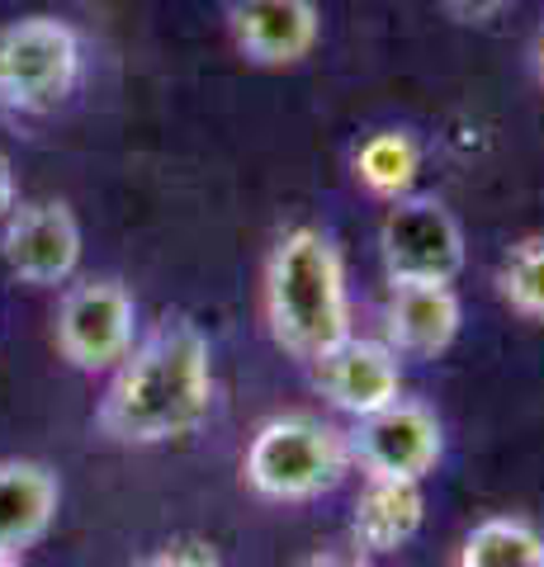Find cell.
<instances>
[{
    "mask_svg": "<svg viewBox=\"0 0 544 567\" xmlns=\"http://www.w3.org/2000/svg\"><path fill=\"white\" fill-rule=\"evenodd\" d=\"M214 412V346L195 317H166L110 369L95 431L110 445L156 450L189 440Z\"/></svg>",
    "mask_w": 544,
    "mask_h": 567,
    "instance_id": "obj_1",
    "label": "cell"
},
{
    "mask_svg": "<svg viewBox=\"0 0 544 567\" xmlns=\"http://www.w3.org/2000/svg\"><path fill=\"white\" fill-rule=\"evenodd\" d=\"M350 317V284L341 246L322 227H289L266 256V327L270 341L312 364L322 350L346 341Z\"/></svg>",
    "mask_w": 544,
    "mask_h": 567,
    "instance_id": "obj_2",
    "label": "cell"
},
{
    "mask_svg": "<svg viewBox=\"0 0 544 567\" xmlns=\"http://www.w3.org/2000/svg\"><path fill=\"white\" fill-rule=\"evenodd\" d=\"M350 464V440L337 421L312 416V412H285L270 416L252 435L247 454H242V483H247L260 502L298 506L318 502V496L337 492L346 483Z\"/></svg>",
    "mask_w": 544,
    "mask_h": 567,
    "instance_id": "obj_3",
    "label": "cell"
},
{
    "mask_svg": "<svg viewBox=\"0 0 544 567\" xmlns=\"http://www.w3.org/2000/svg\"><path fill=\"white\" fill-rule=\"evenodd\" d=\"M85 71L81 33L58 14H24L0 29V110L39 118L76 95Z\"/></svg>",
    "mask_w": 544,
    "mask_h": 567,
    "instance_id": "obj_4",
    "label": "cell"
},
{
    "mask_svg": "<svg viewBox=\"0 0 544 567\" xmlns=\"http://www.w3.org/2000/svg\"><path fill=\"white\" fill-rule=\"evenodd\" d=\"M52 341L76 374H110L137 346V298L114 275L72 279L58 303Z\"/></svg>",
    "mask_w": 544,
    "mask_h": 567,
    "instance_id": "obj_5",
    "label": "cell"
},
{
    "mask_svg": "<svg viewBox=\"0 0 544 567\" xmlns=\"http://www.w3.org/2000/svg\"><path fill=\"white\" fill-rule=\"evenodd\" d=\"M379 256L389 284H454L464 275L469 246L460 218L435 194H408L383 213Z\"/></svg>",
    "mask_w": 544,
    "mask_h": 567,
    "instance_id": "obj_6",
    "label": "cell"
},
{
    "mask_svg": "<svg viewBox=\"0 0 544 567\" xmlns=\"http://www.w3.org/2000/svg\"><path fill=\"white\" fill-rule=\"evenodd\" d=\"M350 464L365 477H402V483H427L445 458V425L417 398H393L389 406L360 416L346 431Z\"/></svg>",
    "mask_w": 544,
    "mask_h": 567,
    "instance_id": "obj_7",
    "label": "cell"
},
{
    "mask_svg": "<svg viewBox=\"0 0 544 567\" xmlns=\"http://www.w3.org/2000/svg\"><path fill=\"white\" fill-rule=\"evenodd\" d=\"M81 223L72 204L62 199H29L0 223V260L29 289H58L81 270Z\"/></svg>",
    "mask_w": 544,
    "mask_h": 567,
    "instance_id": "obj_8",
    "label": "cell"
},
{
    "mask_svg": "<svg viewBox=\"0 0 544 567\" xmlns=\"http://www.w3.org/2000/svg\"><path fill=\"white\" fill-rule=\"evenodd\" d=\"M308 369H312V388L350 421L370 416L379 406H389L393 398H402V354L389 341H379V336L350 331L346 341L322 350Z\"/></svg>",
    "mask_w": 544,
    "mask_h": 567,
    "instance_id": "obj_9",
    "label": "cell"
},
{
    "mask_svg": "<svg viewBox=\"0 0 544 567\" xmlns=\"http://www.w3.org/2000/svg\"><path fill=\"white\" fill-rule=\"evenodd\" d=\"M227 33L242 62L285 71L318 52L322 10L318 0H227Z\"/></svg>",
    "mask_w": 544,
    "mask_h": 567,
    "instance_id": "obj_10",
    "label": "cell"
},
{
    "mask_svg": "<svg viewBox=\"0 0 544 567\" xmlns=\"http://www.w3.org/2000/svg\"><path fill=\"white\" fill-rule=\"evenodd\" d=\"M464 303L454 284H389L383 298V341L402 360H435L460 341Z\"/></svg>",
    "mask_w": 544,
    "mask_h": 567,
    "instance_id": "obj_11",
    "label": "cell"
},
{
    "mask_svg": "<svg viewBox=\"0 0 544 567\" xmlns=\"http://www.w3.org/2000/svg\"><path fill=\"white\" fill-rule=\"evenodd\" d=\"M62 511V477L39 458H0V554L39 548Z\"/></svg>",
    "mask_w": 544,
    "mask_h": 567,
    "instance_id": "obj_12",
    "label": "cell"
},
{
    "mask_svg": "<svg viewBox=\"0 0 544 567\" xmlns=\"http://www.w3.org/2000/svg\"><path fill=\"white\" fill-rule=\"evenodd\" d=\"M427 520V487L402 477H365V487L350 506V548L365 558L398 554L421 535Z\"/></svg>",
    "mask_w": 544,
    "mask_h": 567,
    "instance_id": "obj_13",
    "label": "cell"
},
{
    "mask_svg": "<svg viewBox=\"0 0 544 567\" xmlns=\"http://www.w3.org/2000/svg\"><path fill=\"white\" fill-rule=\"evenodd\" d=\"M350 166H356V181L365 194H374L383 204L408 199L421 175V142L408 128H379L356 147Z\"/></svg>",
    "mask_w": 544,
    "mask_h": 567,
    "instance_id": "obj_14",
    "label": "cell"
},
{
    "mask_svg": "<svg viewBox=\"0 0 544 567\" xmlns=\"http://www.w3.org/2000/svg\"><path fill=\"white\" fill-rule=\"evenodd\" d=\"M460 567H544V535L531 520L487 516L464 535Z\"/></svg>",
    "mask_w": 544,
    "mask_h": 567,
    "instance_id": "obj_15",
    "label": "cell"
},
{
    "mask_svg": "<svg viewBox=\"0 0 544 567\" xmlns=\"http://www.w3.org/2000/svg\"><path fill=\"white\" fill-rule=\"evenodd\" d=\"M497 293L525 322H544V237H521L497 265Z\"/></svg>",
    "mask_w": 544,
    "mask_h": 567,
    "instance_id": "obj_16",
    "label": "cell"
},
{
    "mask_svg": "<svg viewBox=\"0 0 544 567\" xmlns=\"http://www.w3.org/2000/svg\"><path fill=\"white\" fill-rule=\"evenodd\" d=\"M133 567H223L218 554L208 544H195V539H175V544H162L152 548L147 558H137Z\"/></svg>",
    "mask_w": 544,
    "mask_h": 567,
    "instance_id": "obj_17",
    "label": "cell"
},
{
    "mask_svg": "<svg viewBox=\"0 0 544 567\" xmlns=\"http://www.w3.org/2000/svg\"><path fill=\"white\" fill-rule=\"evenodd\" d=\"M441 6L450 10V20H460V24H487L493 14L512 6V0H441Z\"/></svg>",
    "mask_w": 544,
    "mask_h": 567,
    "instance_id": "obj_18",
    "label": "cell"
},
{
    "mask_svg": "<svg viewBox=\"0 0 544 567\" xmlns=\"http://www.w3.org/2000/svg\"><path fill=\"white\" fill-rule=\"evenodd\" d=\"M294 567H374V563L365 554H356V548H322V554L298 558Z\"/></svg>",
    "mask_w": 544,
    "mask_h": 567,
    "instance_id": "obj_19",
    "label": "cell"
},
{
    "mask_svg": "<svg viewBox=\"0 0 544 567\" xmlns=\"http://www.w3.org/2000/svg\"><path fill=\"white\" fill-rule=\"evenodd\" d=\"M14 204H20V181H14V166H10V156L0 152V223L14 213Z\"/></svg>",
    "mask_w": 544,
    "mask_h": 567,
    "instance_id": "obj_20",
    "label": "cell"
},
{
    "mask_svg": "<svg viewBox=\"0 0 544 567\" xmlns=\"http://www.w3.org/2000/svg\"><path fill=\"white\" fill-rule=\"evenodd\" d=\"M535 66H540V81H544V33H540V43H535Z\"/></svg>",
    "mask_w": 544,
    "mask_h": 567,
    "instance_id": "obj_21",
    "label": "cell"
},
{
    "mask_svg": "<svg viewBox=\"0 0 544 567\" xmlns=\"http://www.w3.org/2000/svg\"><path fill=\"white\" fill-rule=\"evenodd\" d=\"M0 567H24V558H14V554H0Z\"/></svg>",
    "mask_w": 544,
    "mask_h": 567,
    "instance_id": "obj_22",
    "label": "cell"
}]
</instances>
